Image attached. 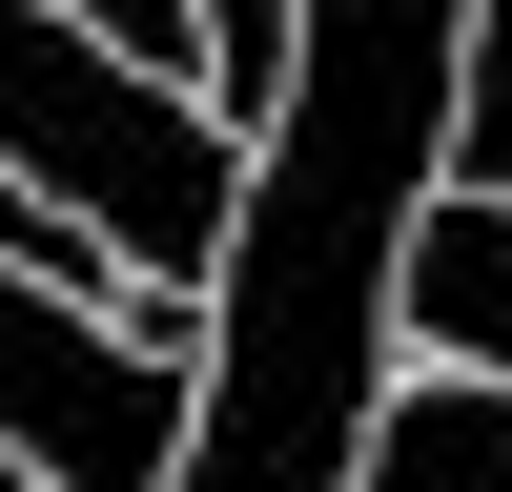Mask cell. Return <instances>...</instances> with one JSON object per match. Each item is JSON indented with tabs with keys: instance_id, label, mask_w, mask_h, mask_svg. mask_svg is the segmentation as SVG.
<instances>
[{
	"instance_id": "cell-1",
	"label": "cell",
	"mask_w": 512,
	"mask_h": 492,
	"mask_svg": "<svg viewBox=\"0 0 512 492\" xmlns=\"http://www.w3.org/2000/svg\"><path fill=\"white\" fill-rule=\"evenodd\" d=\"M0 185L82 205L144 287H226L267 144H246L226 103H185V82L103 62V41H82V0H0Z\"/></svg>"
},
{
	"instance_id": "cell-2",
	"label": "cell",
	"mask_w": 512,
	"mask_h": 492,
	"mask_svg": "<svg viewBox=\"0 0 512 492\" xmlns=\"http://www.w3.org/2000/svg\"><path fill=\"white\" fill-rule=\"evenodd\" d=\"M185 431H205L185 369H144L103 308L0 267V451H21V492H185Z\"/></svg>"
},
{
	"instance_id": "cell-3",
	"label": "cell",
	"mask_w": 512,
	"mask_h": 492,
	"mask_svg": "<svg viewBox=\"0 0 512 492\" xmlns=\"http://www.w3.org/2000/svg\"><path fill=\"white\" fill-rule=\"evenodd\" d=\"M349 492H512V390H492V369H410Z\"/></svg>"
},
{
	"instance_id": "cell-4",
	"label": "cell",
	"mask_w": 512,
	"mask_h": 492,
	"mask_svg": "<svg viewBox=\"0 0 512 492\" xmlns=\"http://www.w3.org/2000/svg\"><path fill=\"white\" fill-rule=\"evenodd\" d=\"M82 41L144 62V82H185V103H226V21H205V0H82Z\"/></svg>"
},
{
	"instance_id": "cell-5",
	"label": "cell",
	"mask_w": 512,
	"mask_h": 492,
	"mask_svg": "<svg viewBox=\"0 0 512 492\" xmlns=\"http://www.w3.org/2000/svg\"><path fill=\"white\" fill-rule=\"evenodd\" d=\"M451 205H512V0H472V103H451Z\"/></svg>"
},
{
	"instance_id": "cell-6",
	"label": "cell",
	"mask_w": 512,
	"mask_h": 492,
	"mask_svg": "<svg viewBox=\"0 0 512 492\" xmlns=\"http://www.w3.org/2000/svg\"><path fill=\"white\" fill-rule=\"evenodd\" d=\"M226 21V123L267 144V103H287V62H308V0H205Z\"/></svg>"
},
{
	"instance_id": "cell-7",
	"label": "cell",
	"mask_w": 512,
	"mask_h": 492,
	"mask_svg": "<svg viewBox=\"0 0 512 492\" xmlns=\"http://www.w3.org/2000/svg\"><path fill=\"white\" fill-rule=\"evenodd\" d=\"M0 492H21V451H0Z\"/></svg>"
}]
</instances>
